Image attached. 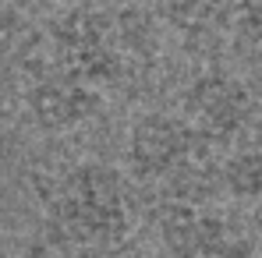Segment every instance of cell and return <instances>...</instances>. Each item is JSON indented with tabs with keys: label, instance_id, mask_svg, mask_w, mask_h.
<instances>
[{
	"label": "cell",
	"instance_id": "cell-1",
	"mask_svg": "<svg viewBox=\"0 0 262 258\" xmlns=\"http://www.w3.org/2000/svg\"><path fill=\"white\" fill-rule=\"evenodd\" d=\"M46 237L60 248H114L138 219L131 177L103 159H78L36 184Z\"/></svg>",
	"mask_w": 262,
	"mask_h": 258
},
{
	"label": "cell",
	"instance_id": "cell-2",
	"mask_svg": "<svg viewBox=\"0 0 262 258\" xmlns=\"http://www.w3.org/2000/svg\"><path fill=\"white\" fill-rule=\"evenodd\" d=\"M124 170L135 184L170 187L167 205H199L209 191V180L220 177L216 149L191 128L181 113H138L124 142ZM206 202V198H202Z\"/></svg>",
	"mask_w": 262,
	"mask_h": 258
},
{
	"label": "cell",
	"instance_id": "cell-3",
	"mask_svg": "<svg viewBox=\"0 0 262 258\" xmlns=\"http://www.w3.org/2000/svg\"><path fill=\"white\" fill-rule=\"evenodd\" d=\"M181 117L213 149L241 145L245 131L255 121V96L237 75L209 67L181 92Z\"/></svg>",
	"mask_w": 262,
	"mask_h": 258
},
{
	"label": "cell",
	"instance_id": "cell-4",
	"mask_svg": "<svg viewBox=\"0 0 262 258\" xmlns=\"http://www.w3.org/2000/svg\"><path fill=\"white\" fill-rule=\"evenodd\" d=\"M160 258H259L255 241L206 205H163L156 219Z\"/></svg>",
	"mask_w": 262,
	"mask_h": 258
},
{
	"label": "cell",
	"instance_id": "cell-5",
	"mask_svg": "<svg viewBox=\"0 0 262 258\" xmlns=\"http://www.w3.org/2000/svg\"><path fill=\"white\" fill-rule=\"evenodd\" d=\"M220 184L248 205H262V142H241L220 163Z\"/></svg>",
	"mask_w": 262,
	"mask_h": 258
},
{
	"label": "cell",
	"instance_id": "cell-6",
	"mask_svg": "<svg viewBox=\"0 0 262 258\" xmlns=\"http://www.w3.org/2000/svg\"><path fill=\"white\" fill-rule=\"evenodd\" d=\"M0 258H68V248H60L46 237L36 244H21V248H0Z\"/></svg>",
	"mask_w": 262,
	"mask_h": 258
},
{
	"label": "cell",
	"instance_id": "cell-7",
	"mask_svg": "<svg viewBox=\"0 0 262 258\" xmlns=\"http://www.w3.org/2000/svg\"><path fill=\"white\" fill-rule=\"evenodd\" d=\"M255 223H259V230H262V205L255 209Z\"/></svg>",
	"mask_w": 262,
	"mask_h": 258
}]
</instances>
